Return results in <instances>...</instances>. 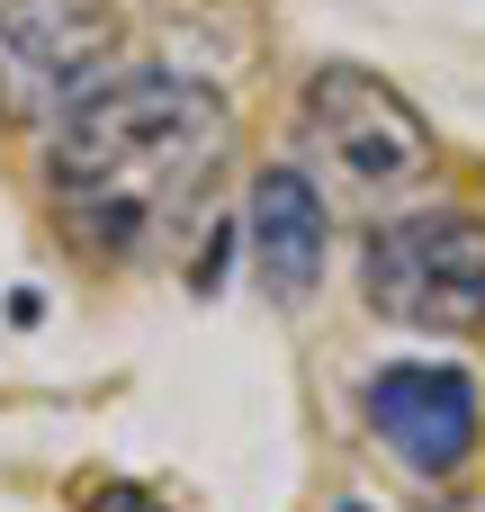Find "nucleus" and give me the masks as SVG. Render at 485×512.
<instances>
[{
	"mask_svg": "<svg viewBox=\"0 0 485 512\" xmlns=\"http://www.w3.org/2000/svg\"><path fill=\"white\" fill-rule=\"evenodd\" d=\"M360 288L405 333H485V216L477 207H405L360 243Z\"/></svg>",
	"mask_w": 485,
	"mask_h": 512,
	"instance_id": "obj_2",
	"label": "nucleus"
},
{
	"mask_svg": "<svg viewBox=\"0 0 485 512\" xmlns=\"http://www.w3.org/2000/svg\"><path fill=\"white\" fill-rule=\"evenodd\" d=\"M360 414H369V432L414 468V477H450V468H468V450H477V378L468 369H450V360H396V369H378L369 387H360Z\"/></svg>",
	"mask_w": 485,
	"mask_h": 512,
	"instance_id": "obj_5",
	"label": "nucleus"
},
{
	"mask_svg": "<svg viewBox=\"0 0 485 512\" xmlns=\"http://www.w3.org/2000/svg\"><path fill=\"white\" fill-rule=\"evenodd\" d=\"M243 234H252V261H261V279H270V297H315V279H324V189L297 171V162H270L261 180H252V207H243Z\"/></svg>",
	"mask_w": 485,
	"mask_h": 512,
	"instance_id": "obj_6",
	"label": "nucleus"
},
{
	"mask_svg": "<svg viewBox=\"0 0 485 512\" xmlns=\"http://www.w3.org/2000/svg\"><path fill=\"white\" fill-rule=\"evenodd\" d=\"M90 512H162L144 486H90Z\"/></svg>",
	"mask_w": 485,
	"mask_h": 512,
	"instance_id": "obj_7",
	"label": "nucleus"
},
{
	"mask_svg": "<svg viewBox=\"0 0 485 512\" xmlns=\"http://www.w3.org/2000/svg\"><path fill=\"white\" fill-rule=\"evenodd\" d=\"M333 512H369V504H333Z\"/></svg>",
	"mask_w": 485,
	"mask_h": 512,
	"instance_id": "obj_8",
	"label": "nucleus"
},
{
	"mask_svg": "<svg viewBox=\"0 0 485 512\" xmlns=\"http://www.w3.org/2000/svg\"><path fill=\"white\" fill-rule=\"evenodd\" d=\"M297 135H306L315 171H324L333 189H351V198H396V189H414V180L432 171V126H423V108H414L396 81L360 72V63H324V72L306 81Z\"/></svg>",
	"mask_w": 485,
	"mask_h": 512,
	"instance_id": "obj_3",
	"label": "nucleus"
},
{
	"mask_svg": "<svg viewBox=\"0 0 485 512\" xmlns=\"http://www.w3.org/2000/svg\"><path fill=\"white\" fill-rule=\"evenodd\" d=\"M108 0H0V126H63L117 72Z\"/></svg>",
	"mask_w": 485,
	"mask_h": 512,
	"instance_id": "obj_4",
	"label": "nucleus"
},
{
	"mask_svg": "<svg viewBox=\"0 0 485 512\" xmlns=\"http://www.w3.org/2000/svg\"><path fill=\"white\" fill-rule=\"evenodd\" d=\"M234 144V99L198 72H108L45 144V198L90 261H144L198 216Z\"/></svg>",
	"mask_w": 485,
	"mask_h": 512,
	"instance_id": "obj_1",
	"label": "nucleus"
}]
</instances>
